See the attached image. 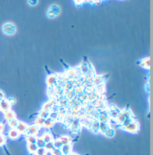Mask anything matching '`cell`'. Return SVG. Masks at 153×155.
Segmentation results:
<instances>
[{
	"mask_svg": "<svg viewBox=\"0 0 153 155\" xmlns=\"http://www.w3.org/2000/svg\"><path fill=\"white\" fill-rule=\"evenodd\" d=\"M129 117H134L132 111L129 109H124L123 111H120L115 121L117 124L121 125L124 122L125 120H126L127 118H129Z\"/></svg>",
	"mask_w": 153,
	"mask_h": 155,
	"instance_id": "1",
	"label": "cell"
},
{
	"mask_svg": "<svg viewBox=\"0 0 153 155\" xmlns=\"http://www.w3.org/2000/svg\"><path fill=\"white\" fill-rule=\"evenodd\" d=\"M120 129L127 131V132L131 133V134H137L140 130V124L138 121L135 120L129 125L123 127H120Z\"/></svg>",
	"mask_w": 153,
	"mask_h": 155,
	"instance_id": "2",
	"label": "cell"
},
{
	"mask_svg": "<svg viewBox=\"0 0 153 155\" xmlns=\"http://www.w3.org/2000/svg\"><path fill=\"white\" fill-rule=\"evenodd\" d=\"M2 31L5 34L8 36L14 35L17 32L16 26L13 23H6L2 27Z\"/></svg>",
	"mask_w": 153,
	"mask_h": 155,
	"instance_id": "3",
	"label": "cell"
},
{
	"mask_svg": "<svg viewBox=\"0 0 153 155\" xmlns=\"http://www.w3.org/2000/svg\"><path fill=\"white\" fill-rule=\"evenodd\" d=\"M61 13V8L57 4H52L47 12V16L49 18H55Z\"/></svg>",
	"mask_w": 153,
	"mask_h": 155,
	"instance_id": "4",
	"label": "cell"
},
{
	"mask_svg": "<svg viewBox=\"0 0 153 155\" xmlns=\"http://www.w3.org/2000/svg\"><path fill=\"white\" fill-rule=\"evenodd\" d=\"M81 125L80 124L79 119H75L72 122V123L71 124V125L70 126V129L71 132L72 134H78V133L80 132V131L81 130Z\"/></svg>",
	"mask_w": 153,
	"mask_h": 155,
	"instance_id": "5",
	"label": "cell"
},
{
	"mask_svg": "<svg viewBox=\"0 0 153 155\" xmlns=\"http://www.w3.org/2000/svg\"><path fill=\"white\" fill-rule=\"evenodd\" d=\"M120 110L117 107L116 105L113 104L111 105V106H108V114H109V117L110 118L114 119V120H116L117 115L119 113H120Z\"/></svg>",
	"mask_w": 153,
	"mask_h": 155,
	"instance_id": "6",
	"label": "cell"
},
{
	"mask_svg": "<svg viewBox=\"0 0 153 155\" xmlns=\"http://www.w3.org/2000/svg\"><path fill=\"white\" fill-rule=\"evenodd\" d=\"M57 83H58V79L55 74H51L46 78V84L48 87H55L56 86Z\"/></svg>",
	"mask_w": 153,
	"mask_h": 155,
	"instance_id": "7",
	"label": "cell"
},
{
	"mask_svg": "<svg viewBox=\"0 0 153 155\" xmlns=\"http://www.w3.org/2000/svg\"><path fill=\"white\" fill-rule=\"evenodd\" d=\"M12 105L9 101L7 99H4L0 101V111L3 113L7 112L8 111L11 110Z\"/></svg>",
	"mask_w": 153,
	"mask_h": 155,
	"instance_id": "8",
	"label": "cell"
},
{
	"mask_svg": "<svg viewBox=\"0 0 153 155\" xmlns=\"http://www.w3.org/2000/svg\"><path fill=\"white\" fill-rule=\"evenodd\" d=\"M40 127H38L37 125H29L28 127L27 132H26L25 135H29V136H36L38 135V132L40 131Z\"/></svg>",
	"mask_w": 153,
	"mask_h": 155,
	"instance_id": "9",
	"label": "cell"
},
{
	"mask_svg": "<svg viewBox=\"0 0 153 155\" xmlns=\"http://www.w3.org/2000/svg\"><path fill=\"white\" fill-rule=\"evenodd\" d=\"M98 120L101 122H106V123H109L110 122L111 118L109 117V114H108L107 110H104V111H100L99 113Z\"/></svg>",
	"mask_w": 153,
	"mask_h": 155,
	"instance_id": "10",
	"label": "cell"
},
{
	"mask_svg": "<svg viewBox=\"0 0 153 155\" xmlns=\"http://www.w3.org/2000/svg\"><path fill=\"white\" fill-rule=\"evenodd\" d=\"M56 104V100L55 99H50L49 101H46L45 103H44V104L42 106V110H44V111H47V112L50 113L52 111V107L54 106V105Z\"/></svg>",
	"mask_w": 153,
	"mask_h": 155,
	"instance_id": "11",
	"label": "cell"
},
{
	"mask_svg": "<svg viewBox=\"0 0 153 155\" xmlns=\"http://www.w3.org/2000/svg\"><path fill=\"white\" fill-rule=\"evenodd\" d=\"M79 122H80V124H81V127H86V128H87L88 129H91V125H92L93 120H91L87 115H86V117L79 119Z\"/></svg>",
	"mask_w": 153,
	"mask_h": 155,
	"instance_id": "12",
	"label": "cell"
},
{
	"mask_svg": "<svg viewBox=\"0 0 153 155\" xmlns=\"http://www.w3.org/2000/svg\"><path fill=\"white\" fill-rule=\"evenodd\" d=\"M28 127H29V125L27 123L22 122V121H19L16 127V129L19 131L20 134H26Z\"/></svg>",
	"mask_w": 153,
	"mask_h": 155,
	"instance_id": "13",
	"label": "cell"
},
{
	"mask_svg": "<svg viewBox=\"0 0 153 155\" xmlns=\"http://www.w3.org/2000/svg\"><path fill=\"white\" fill-rule=\"evenodd\" d=\"M20 135L21 134H20L19 131L16 129V128L11 129L9 131V132H8V137H9L11 140H17L18 138H19Z\"/></svg>",
	"mask_w": 153,
	"mask_h": 155,
	"instance_id": "14",
	"label": "cell"
},
{
	"mask_svg": "<svg viewBox=\"0 0 153 155\" xmlns=\"http://www.w3.org/2000/svg\"><path fill=\"white\" fill-rule=\"evenodd\" d=\"M90 130L94 134H97L100 132V121L98 119L93 120L92 125H91Z\"/></svg>",
	"mask_w": 153,
	"mask_h": 155,
	"instance_id": "15",
	"label": "cell"
},
{
	"mask_svg": "<svg viewBox=\"0 0 153 155\" xmlns=\"http://www.w3.org/2000/svg\"><path fill=\"white\" fill-rule=\"evenodd\" d=\"M72 149H73V144L70 142L66 145H63L61 148V151L63 155H68L72 152Z\"/></svg>",
	"mask_w": 153,
	"mask_h": 155,
	"instance_id": "16",
	"label": "cell"
},
{
	"mask_svg": "<svg viewBox=\"0 0 153 155\" xmlns=\"http://www.w3.org/2000/svg\"><path fill=\"white\" fill-rule=\"evenodd\" d=\"M42 138L43 139V140L45 142V143H47V142H53L54 140V136L53 135L51 134L50 132H45L44 134L42 135Z\"/></svg>",
	"mask_w": 153,
	"mask_h": 155,
	"instance_id": "17",
	"label": "cell"
},
{
	"mask_svg": "<svg viewBox=\"0 0 153 155\" xmlns=\"http://www.w3.org/2000/svg\"><path fill=\"white\" fill-rule=\"evenodd\" d=\"M68 101L65 98V97H63V96L58 97V99H57V101H56V104L58 107H66L68 105Z\"/></svg>",
	"mask_w": 153,
	"mask_h": 155,
	"instance_id": "18",
	"label": "cell"
},
{
	"mask_svg": "<svg viewBox=\"0 0 153 155\" xmlns=\"http://www.w3.org/2000/svg\"><path fill=\"white\" fill-rule=\"evenodd\" d=\"M4 119L6 120L9 121L11 119L16 118V113H15L13 110H10V111H8L7 112L4 113Z\"/></svg>",
	"mask_w": 153,
	"mask_h": 155,
	"instance_id": "19",
	"label": "cell"
},
{
	"mask_svg": "<svg viewBox=\"0 0 153 155\" xmlns=\"http://www.w3.org/2000/svg\"><path fill=\"white\" fill-rule=\"evenodd\" d=\"M140 66L143 69H150V58L148 57L143 59L140 64Z\"/></svg>",
	"mask_w": 153,
	"mask_h": 155,
	"instance_id": "20",
	"label": "cell"
},
{
	"mask_svg": "<svg viewBox=\"0 0 153 155\" xmlns=\"http://www.w3.org/2000/svg\"><path fill=\"white\" fill-rule=\"evenodd\" d=\"M58 138H59L60 140L61 141L63 145L70 143V142H72V138L71 137V136H68V135H61V136H59Z\"/></svg>",
	"mask_w": 153,
	"mask_h": 155,
	"instance_id": "21",
	"label": "cell"
},
{
	"mask_svg": "<svg viewBox=\"0 0 153 155\" xmlns=\"http://www.w3.org/2000/svg\"><path fill=\"white\" fill-rule=\"evenodd\" d=\"M73 120H74L73 117L70 115V114H67L64 117H63L62 122H63V124H64L66 126L70 127V126L71 125V124H72V122H73Z\"/></svg>",
	"mask_w": 153,
	"mask_h": 155,
	"instance_id": "22",
	"label": "cell"
},
{
	"mask_svg": "<svg viewBox=\"0 0 153 155\" xmlns=\"http://www.w3.org/2000/svg\"><path fill=\"white\" fill-rule=\"evenodd\" d=\"M111 127V125L109 123L100 122V132L104 135V133Z\"/></svg>",
	"mask_w": 153,
	"mask_h": 155,
	"instance_id": "23",
	"label": "cell"
},
{
	"mask_svg": "<svg viewBox=\"0 0 153 155\" xmlns=\"http://www.w3.org/2000/svg\"><path fill=\"white\" fill-rule=\"evenodd\" d=\"M27 150L29 154H35L37 150H38V147H37V145H35V143L27 144Z\"/></svg>",
	"mask_w": 153,
	"mask_h": 155,
	"instance_id": "24",
	"label": "cell"
},
{
	"mask_svg": "<svg viewBox=\"0 0 153 155\" xmlns=\"http://www.w3.org/2000/svg\"><path fill=\"white\" fill-rule=\"evenodd\" d=\"M75 87V83H69V82H68V83H65L64 85V87H63V89H64V92H69V91H72L73 90L74 88Z\"/></svg>",
	"mask_w": 153,
	"mask_h": 155,
	"instance_id": "25",
	"label": "cell"
},
{
	"mask_svg": "<svg viewBox=\"0 0 153 155\" xmlns=\"http://www.w3.org/2000/svg\"><path fill=\"white\" fill-rule=\"evenodd\" d=\"M89 69H90V67H89V64H88L86 62H84L83 64H82L79 68L80 71H81V74H82V75H86V74L88 73V71H89Z\"/></svg>",
	"mask_w": 153,
	"mask_h": 155,
	"instance_id": "26",
	"label": "cell"
},
{
	"mask_svg": "<svg viewBox=\"0 0 153 155\" xmlns=\"http://www.w3.org/2000/svg\"><path fill=\"white\" fill-rule=\"evenodd\" d=\"M84 88H85L84 85H79V86L75 87L74 88L73 91L77 96H79V95H80V94H83V92H84Z\"/></svg>",
	"mask_w": 153,
	"mask_h": 155,
	"instance_id": "27",
	"label": "cell"
},
{
	"mask_svg": "<svg viewBox=\"0 0 153 155\" xmlns=\"http://www.w3.org/2000/svg\"><path fill=\"white\" fill-rule=\"evenodd\" d=\"M37 136H29L26 135L25 140L27 144H34L36 142Z\"/></svg>",
	"mask_w": 153,
	"mask_h": 155,
	"instance_id": "28",
	"label": "cell"
},
{
	"mask_svg": "<svg viewBox=\"0 0 153 155\" xmlns=\"http://www.w3.org/2000/svg\"><path fill=\"white\" fill-rule=\"evenodd\" d=\"M115 134H116L115 129H114L112 127H111L110 128H109V129H108L107 131L104 133V136H106V138H113L114 136H115Z\"/></svg>",
	"mask_w": 153,
	"mask_h": 155,
	"instance_id": "29",
	"label": "cell"
},
{
	"mask_svg": "<svg viewBox=\"0 0 153 155\" xmlns=\"http://www.w3.org/2000/svg\"><path fill=\"white\" fill-rule=\"evenodd\" d=\"M45 121V119L42 118V117H39V116H38V117H37L36 118H35L34 125H37V126H38V127L41 128V127H44Z\"/></svg>",
	"mask_w": 153,
	"mask_h": 155,
	"instance_id": "30",
	"label": "cell"
},
{
	"mask_svg": "<svg viewBox=\"0 0 153 155\" xmlns=\"http://www.w3.org/2000/svg\"><path fill=\"white\" fill-rule=\"evenodd\" d=\"M77 95L75 94V93L74 92L73 90L69 91V92H66V94H65V98L67 99L68 101H71L73 99L76 98Z\"/></svg>",
	"mask_w": 153,
	"mask_h": 155,
	"instance_id": "31",
	"label": "cell"
},
{
	"mask_svg": "<svg viewBox=\"0 0 153 155\" xmlns=\"http://www.w3.org/2000/svg\"><path fill=\"white\" fill-rule=\"evenodd\" d=\"M55 122H54L53 120H51L50 118H47L45 121V124H44V127L45 129H50L52 127H53L54 125H55Z\"/></svg>",
	"mask_w": 153,
	"mask_h": 155,
	"instance_id": "32",
	"label": "cell"
},
{
	"mask_svg": "<svg viewBox=\"0 0 153 155\" xmlns=\"http://www.w3.org/2000/svg\"><path fill=\"white\" fill-rule=\"evenodd\" d=\"M45 142L43 140V139L42 138V137H38L37 136L36 142H35V145H37L38 148H45Z\"/></svg>",
	"mask_w": 153,
	"mask_h": 155,
	"instance_id": "33",
	"label": "cell"
},
{
	"mask_svg": "<svg viewBox=\"0 0 153 155\" xmlns=\"http://www.w3.org/2000/svg\"><path fill=\"white\" fill-rule=\"evenodd\" d=\"M18 122H19V120L16 118H13L11 119V120L8 121V125H9V126L11 127V129H15L16 128L17 125H18Z\"/></svg>",
	"mask_w": 153,
	"mask_h": 155,
	"instance_id": "34",
	"label": "cell"
},
{
	"mask_svg": "<svg viewBox=\"0 0 153 155\" xmlns=\"http://www.w3.org/2000/svg\"><path fill=\"white\" fill-rule=\"evenodd\" d=\"M53 142V145H54V147H55V149H61V148H62L63 144L58 138L54 139L53 142Z\"/></svg>",
	"mask_w": 153,
	"mask_h": 155,
	"instance_id": "35",
	"label": "cell"
},
{
	"mask_svg": "<svg viewBox=\"0 0 153 155\" xmlns=\"http://www.w3.org/2000/svg\"><path fill=\"white\" fill-rule=\"evenodd\" d=\"M49 113L47 112V111H44V110H41V111L38 112V115L39 117H42V118L45 119V120H46L47 118H48L49 117Z\"/></svg>",
	"mask_w": 153,
	"mask_h": 155,
	"instance_id": "36",
	"label": "cell"
},
{
	"mask_svg": "<svg viewBox=\"0 0 153 155\" xmlns=\"http://www.w3.org/2000/svg\"><path fill=\"white\" fill-rule=\"evenodd\" d=\"M49 118H50L51 120H52L54 122H57L58 120V115L57 112H53V111H51L49 113Z\"/></svg>",
	"mask_w": 153,
	"mask_h": 155,
	"instance_id": "37",
	"label": "cell"
},
{
	"mask_svg": "<svg viewBox=\"0 0 153 155\" xmlns=\"http://www.w3.org/2000/svg\"><path fill=\"white\" fill-rule=\"evenodd\" d=\"M45 149L46 151H47V152H51L55 149L53 142H47V143H46L45 146Z\"/></svg>",
	"mask_w": 153,
	"mask_h": 155,
	"instance_id": "38",
	"label": "cell"
},
{
	"mask_svg": "<svg viewBox=\"0 0 153 155\" xmlns=\"http://www.w3.org/2000/svg\"><path fill=\"white\" fill-rule=\"evenodd\" d=\"M7 138L4 134H0V147H2L7 143Z\"/></svg>",
	"mask_w": 153,
	"mask_h": 155,
	"instance_id": "39",
	"label": "cell"
},
{
	"mask_svg": "<svg viewBox=\"0 0 153 155\" xmlns=\"http://www.w3.org/2000/svg\"><path fill=\"white\" fill-rule=\"evenodd\" d=\"M135 120V119H134V117H129V118H127L126 120H125L124 122H123V123L121 124V127H123L127 126V125H129L130 123H132L133 121Z\"/></svg>",
	"mask_w": 153,
	"mask_h": 155,
	"instance_id": "40",
	"label": "cell"
},
{
	"mask_svg": "<svg viewBox=\"0 0 153 155\" xmlns=\"http://www.w3.org/2000/svg\"><path fill=\"white\" fill-rule=\"evenodd\" d=\"M47 152L46 151V150L45 148H38L37 150L35 155H47Z\"/></svg>",
	"mask_w": 153,
	"mask_h": 155,
	"instance_id": "41",
	"label": "cell"
},
{
	"mask_svg": "<svg viewBox=\"0 0 153 155\" xmlns=\"http://www.w3.org/2000/svg\"><path fill=\"white\" fill-rule=\"evenodd\" d=\"M71 109H72L71 111H72V112L78 113L81 109H82V106H81V105H75V106H72V108H71Z\"/></svg>",
	"mask_w": 153,
	"mask_h": 155,
	"instance_id": "42",
	"label": "cell"
},
{
	"mask_svg": "<svg viewBox=\"0 0 153 155\" xmlns=\"http://www.w3.org/2000/svg\"><path fill=\"white\" fill-rule=\"evenodd\" d=\"M51 155H63L61 149H54L50 152Z\"/></svg>",
	"mask_w": 153,
	"mask_h": 155,
	"instance_id": "43",
	"label": "cell"
},
{
	"mask_svg": "<svg viewBox=\"0 0 153 155\" xmlns=\"http://www.w3.org/2000/svg\"><path fill=\"white\" fill-rule=\"evenodd\" d=\"M6 99V95H5V93L3 92L1 89H0V101H1V100H3V99Z\"/></svg>",
	"mask_w": 153,
	"mask_h": 155,
	"instance_id": "44",
	"label": "cell"
},
{
	"mask_svg": "<svg viewBox=\"0 0 153 155\" xmlns=\"http://www.w3.org/2000/svg\"><path fill=\"white\" fill-rule=\"evenodd\" d=\"M28 3H29V5L31 6H35L38 4V1H36V0H34V1H28Z\"/></svg>",
	"mask_w": 153,
	"mask_h": 155,
	"instance_id": "45",
	"label": "cell"
},
{
	"mask_svg": "<svg viewBox=\"0 0 153 155\" xmlns=\"http://www.w3.org/2000/svg\"><path fill=\"white\" fill-rule=\"evenodd\" d=\"M5 129V125L3 123L0 122V134H3V131Z\"/></svg>",
	"mask_w": 153,
	"mask_h": 155,
	"instance_id": "46",
	"label": "cell"
},
{
	"mask_svg": "<svg viewBox=\"0 0 153 155\" xmlns=\"http://www.w3.org/2000/svg\"><path fill=\"white\" fill-rule=\"evenodd\" d=\"M8 100H9V101L10 102V103L12 105V106L16 103V100H15L14 98H10L9 99H8Z\"/></svg>",
	"mask_w": 153,
	"mask_h": 155,
	"instance_id": "47",
	"label": "cell"
},
{
	"mask_svg": "<svg viewBox=\"0 0 153 155\" xmlns=\"http://www.w3.org/2000/svg\"><path fill=\"white\" fill-rule=\"evenodd\" d=\"M86 2L85 1H75V5H81L83 4V3Z\"/></svg>",
	"mask_w": 153,
	"mask_h": 155,
	"instance_id": "48",
	"label": "cell"
},
{
	"mask_svg": "<svg viewBox=\"0 0 153 155\" xmlns=\"http://www.w3.org/2000/svg\"><path fill=\"white\" fill-rule=\"evenodd\" d=\"M146 89H147V90H148V92H150V83H147L146 85Z\"/></svg>",
	"mask_w": 153,
	"mask_h": 155,
	"instance_id": "49",
	"label": "cell"
},
{
	"mask_svg": "<svg viewBox=\"0 0 153 155\" xmlns=\"http://www.w3.org/2000/svg\"><path fill=\"white\" fill-rule=\"evenodd\" d=\"M68 155H80V154H79L78 153H77V152H71L70 154H69Z\"/></svg>",
	"mask_w": 153,
	"mask_h": 155,
	"instance_id": "50",
	"label": "cell"
}]
</instances>
